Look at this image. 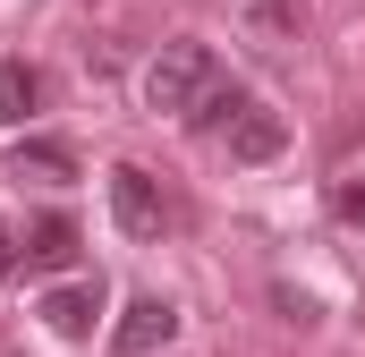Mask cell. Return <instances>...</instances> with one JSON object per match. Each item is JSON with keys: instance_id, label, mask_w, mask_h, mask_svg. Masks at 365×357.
<instances>
[{"instance_id": "1", "label": "cell", "mask_w": 365, "mask_h": 357, "mask_svg": "<svg viewBox=\"0 0 365 357\" xmlns=\"http://www.w3.org/2000/svg\"><path fill=\"white\" fill-rule=\"evenodd\" d=\"M195 128H221V145H230V162H272L280 145H289V119H280L272 102H255V94L238 86H212L195 111H187Z\"/></svg>"}, {"instance_id": "2", "label": "cell", "mask_w": 365, "mask_h": 357, "mask_svg": "<svg viewBox=\"0 0 365 357\" xmlns=\"http://www.w3.org/2000/svg\"><path fill=\"white\" fill-rule=\"evenodd\" d=\"M212 86H221L212 43L179 34V43H162V51H153V69H145V111H170V119H187V111H195Z\"/></svg>"}, {"instance_id": "3", "label": "cell", "mask_w": 365, "mask_h": 357, "mask_svg": "<svg viewBox=\"0 0 365 357\" xmlns=\"http://www.w3.org/2000/svg\"><path fill=\"white\" fill-rule=\"evenodd\" d=\"M110 213H119L128 238H162V230H170V196H162V178L136 171V162L110 171Z\"/></svg>"}, {"instance_id": "4", "label": "cell", "mask_w": 365, "mask_h": 357, "mask_svg": "<svg viewBox=\"0 0 365 357\" xmlns=\"http://www.w3.org/2000/svg\"><path fill=\"white\" fill-rule=\"evenodd\" d=\"M60 341H93V315H102V281H60V289H43V306H34Z\"/></svg>"}, {"instance_id": "5", "label": "cell", "mask_w": 365, "mask_h": 357, "mask_svg": "<svg viewBox=\"0 0 365 357\" xmlns=\"http://www.w3.org/2000/svg\"><path fill=\"white\" fill-rule=\"evenodd\" d=\"M179 341V306L170 298H136L128 315H119V357H153Z\"/></svg>"}, {"instance_id": "6", "label": "cell", "mask_w": 365, "mask_h": 357, "mask_svg": "<svg viewBox=\"0 0 365 357\" xmlns=\"http://www.w3.org/2000/svg\"><path fill=\"white\" fill-rule=\"evenodd\" d=\"M9 178H34V187H68L77 178V154L60 136H17L9 145Z\"/></svg>"}, {"instance_id": "7", "label": "cell", "mask_w": 365, "mask_h": 357, "mask_svg": "<svg viewBox=\"0 0 365 357\" xmlns=\"http://www.w3.org/2000/svg\"><path fill=\"white\" fill-rule=\"evenodd\" d=\"M17 247H26L34 272H68V264H77V221H68V213H34Z\"/></svg>"}, {"instance_id": "8", "label": "cell", "mask_w": 365, "mask_h": 357, "mask_svg": "<svg viewBox=\"0 0 365 357\" xmlns=\"http://www.w3.org/2000/svg\"><path fill=\"white\" fill-rule=\"evenodd\" d=\"M34 102H43V69H26V60H0V128H17Z\"/></svg>"}, {"instance_id": "9", "label": "cell", "mask_w": 365, "mask_h": 357, "mask_svg": "<svg viewBox=\"0 0 365 357\" xmlns=\"http://www.w3.org/2000/svg\"><path fill=\"white\" fill-rule=\"evenodd\" d=\"M331 213H340V221H365V171H340V187H331Z\"/></svg>"}, {"instance_id": "10", "label": "cell", "mask_w": 365, "mask_h": 357, "mask_svg": "<svg viewBox=\"0 0 365 357\" xmlns=\"http://www.w3.org/2000/svg\"><path fill=\"white\" fill-rule=\"evenodd\" d=\"M9 264H17V238H9V221H0V272H9Z\"/></svg>"}]
</instances>
